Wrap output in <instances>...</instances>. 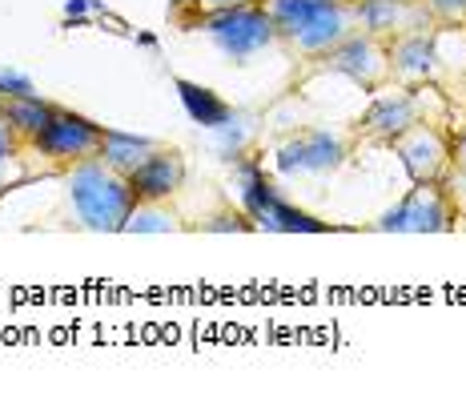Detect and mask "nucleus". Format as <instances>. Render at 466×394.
I'll use <instances>...</instances> for the list:
<instances>
[{
    "instance_id": "f257e3e1",
    "label": "nucleus",
    "mask_w": 466,
    "mask_h": 394,
    "mask_svg": "<svg viewBox=\"0 0 466 394\" xmlns=\"http://www.w3.org/2000/svg\"><path fill=\"white\" fill-rule=\"evenodd\" d=\"M261 8L274 21L278 45H286L302 69L366 33L362 0H261Z\"/></svg>"
},
{
    "instance_id": "f03ea898",
    "label": "nucleus",
    "mask_w": 466,
    "mask_h": 394,
    "mask_svg": "<svg viewBox=\"0 0 466 394\" xmlns=\"http://www.w3.org/2000/svg\"><path fill=\"white\" fill-rule=\"evenodd\" d=\"M61 177L76 226L93 229V234H121L129 209L137 206L133 181L125 173H116L105 157H85L65 169Z\"/></svg>"
},
{
    "instance_id": "7ed1b4c3",
    "label": "nucleus",
    "mask_w": 466,
    "mask_h": 394,
    "mask_svg": "<svg viewBox=\"0 0 466 394\" xmlns=\"http://www.w3.org/2000/svg\"><path fill=\"white\" fill-rule=\"evenodd\" d=\"M419 121H446L451 125V101H446V89L439 85H382L374 93L370 109L358 117L350 141L354 146H390L398 133H406Z\"/></svg>"
},
{
    "instance_id": "20e7f679",
    "label": "nucleus",
    "mask_w": 466,
    "mask_h": 394,
    "mask_svg": "<svg viewBox=\"0 0 466 394\" xmlns=\"http://www.w3.org/2000/svg\"><path fill=\"white\" fill-rule=\"evenodd\" d=\"M454 226H459V214H454L442 181H410V194L394 201L374 222V229L382 234H451Z\"/></svg>"
},
{
    "instance_id": "39448f33",
    "label": "nucleus",
    "mask_w": 466,
    "mask_h": 394,
    "mask_svg": "<svg viewBox=\"0 0 466 394\" xmlns=\"http://www.w3.org/2000/svg\"><path fill=\"white\" fill-rule=\"evenodd\" d=\"M322 73H338V76H346V81H354L358 89L378 93L382 85H390V53H386V41H378L370 33H358L354 41L338 45L334 53L306 65L298 76L306 81V76H322Z\"/></svg>"
},
{
    "instance_id": "423d86ee",
    "label": "nucleus",
    "mask_w": 466,
    "mask_h": 394,
    "mask_svg": "<svg viewBox=\"0 0 466 394\" xmlns=\"http://www.w3.org/2000/svg\"><path fill=\"white\" fill-rule=\"evenodd\" d=\"M105 133H109V129L93 125L89 117H76V113L56 109V105H53V113H48L45 129L36 133V137L28 141V146L41 149L45 157L65 173L69 166H76V161H85V157H101Z\"/></svg>"
},
{
    "instance_id": "0eeeda50",
    "label": "nucleus",
    "mask_w": 466,
    "mask_h": 394,
    "mask_svg": "<svg viewBox=\"0 0 466 394\" xmlns=\"http://www.w3.org/2000/svg\"><path fill=\"white\" fill-rule=\"evenodd\" d=\"M451 125L446 121H419L390 141L394 157L402 161L410 181H442L451 169Z\"/></svg>"
},
{
    "instance_id": "6e6552de",
    "label": "nucleus",
    "mask_w": 466,
    "mask_h": 394,
    "mask_svg": "<svg viewBox=\"0 0 466 394\" xmlns=\"http://www.w3.org/2000/svg\"><path fill=\"white\" fill-rule=\"evenodd\" d=\"M193 28H206L213 41L221 45V53L241 61V56H254L261 53L266 45H278V33H274V21L261 5H241V8H229V13H218V16H206Z\"/></svg>"
},
{
    "instance_id": "1a4fd4ad",
    "label": "nucleus",
    "mask_w": 466,
    "mask_h": 394,
    "mask_svg": "<svg viewBox=\"0 0 466 394\" xmlns=\"http://www.w3.org/2000/svg\"><path fill=\"white\" fill-rule=\"evenodd\" d=\"M386 53H390V85H406V89H414V85H439V89H446L439 28L394 36L386 45Z\"/></svg>"
},
{
    "instance_id": "9d476101",
    "label": "nucleus",
    "mask_w": 466,
    "mask_h": 394,
    "mask_svg": "<svg viewBox=\"0 0 466 394\" xmlns=\"http://www.w3.org/2000/svg\"><path fill=\"white\" fill-rule=\"evenodd\" d=\"M362 28L390 45L394 36L426 33V28H439V25L426 13L422 0H362Z\"/></svg>"
},
{
    "instance_id": "9b49d317",
    "label": "nucleus",
    "mask_w": 466,
    "mask_h": 394,
    "mask_svg": "<svg viewBox=\"0 0 466 394\" xmlns=\"http://www.w3.org/2000/svg\"><path fill=\"white\" fill-rule=\"evenodd\" d=\"M129 181H133L137 201H169L186 186V157H181V149L161 141L157 153H149V157L129 173Z\"/></svg>"
},
{
    "instance_id": "f8f14e48",
    "label": "nucleus",
    "mask_w": 466,
    "mask_h": 394,
    "mask_svg": "<svg viewBox=\"0 0 466 394\" xmlns=\"http://www.w3.org/2000/svg\"><path fill=\"white\" fill-rule=\"evenodd\" d=\"M181 229H186V217L169 201H137L125 217L121 234H181Z\"/></svg>"
},
{
    "instance_id": "ddd939ff",
    "label": "nucleus",
    "mask_w": 466,
    "mask_h": 394,
    "mask_svg": "<svg viewBox=\"0 0 466 394\" xmlns=\"http://www.w3.org/2000/svg\"><path fill=\"white\" fill-rule=\"evenodd\" d=\"M161 141H149V137H125V133H105V146H101V157L109 161L116 173L129 177L133 169L141 166L149 153H157Z\"/></svg>"
},
{
    "instance_id": "4468645a",
    "label": "nucleus",
    "mask_w": 466,
    "mask_h": 394,
    "mask_svg": "<svg viewBox=\"0 0 466 394\" xmlns=\"http://www.w3.org/2000/svg\"><path fill=\"white\" fill-rule=\"evenodd\" d=\"M442 189L451 197L454 214L466 217V125L451 133V169L442 177Z\"/></svg>"
},
{
    "instance_id": "2eb2a0df",
    "label": "nucleus",
    "mask_w": 466,
    "mask_h": 394,
    "mask_svg": "<svg viewBox=\"0 0 466 394\" xmlns=\"http://www.w3.org/2000/svg\"><path fill=\"white\" fill-rule=\"evenodd\" d=\"M5 113L13 117L16 125V133H21L25 141H33L36 133L45 129V121H48V113H53V105H41V101H28V97H13L5 105Z\"/></svg>"
},
{
    "instance_id": "dca6fc26",
    "label": "nucleus",
    "mask_w": 466,
    "mask_h": 394,
    "mask_svg": "<svg viewBox=\"0 0 466 394\" xmlns=\"http://www.w3.org/2000/svg\"><path fill=\"white\" fill-rule=\"evenodd\" d=\"M241 5H261V0H186V5L177 8V21L193 28L198 21H206V16L229 13V8H241Z\"/></svg>"
},
{
    "instance_id": "f3484780",
    "label": "nucleus",
    "mask_w": 466,
    "mask_h": 394,
    "mask_svg": "<svg viewBox=\"0 0 466 394\" xmlns=\"http://www.w3.org/2000/svg\"><path fill=\"white\" fill-rule=\"evenodd\" d=\"M21 146H25V137L16 133L13 117H8V113L0 109V186H5V169L16 161V153H21Z\"/></svg>"
},
{
    "instance_id": "a211bd4d",
    "label": "nucleus",
    "mask_w": 466,
    "mask_h": 394,
    "mask_svg": "<svg viewBox=\"0 0 466 394\" xmlns=\"http://www.w3.org/2000/svg\"><path fill=\"white\" fill-rule=\"evenodd\" d=\"M422 5L434 16V25H451V28L466 25V0H422Z\"/></svg>"
}]
</instances>
